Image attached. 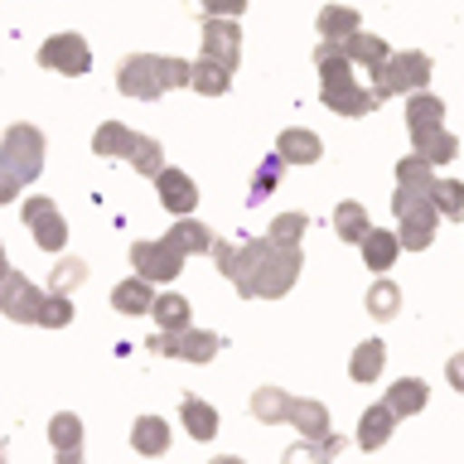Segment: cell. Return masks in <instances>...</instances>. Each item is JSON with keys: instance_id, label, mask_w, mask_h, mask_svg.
I'll use <instances>...</instances> for the list:
<instances>
[{"instance_id": "cell-1", "label": "cell", "mask_w": 464, "mask_h": 464, "mask_svg": "<svg viewBox=\"0 0 464 464\" xmlns=\"http://www.w3.org/2000/svg\"><path fill=\"white\" fill-rule=\"evenodd\" d=\"M218 271L232 281L242 300H281L290 295V285L304 271V252L300 246H281L271 237H246V242H213Z\"/></svg>"}, {"instance_id": "cell-2", "label": "cell", "mask_w": 464, "mask_h": 464, "mask_svg": "<svg viewBox=\"0 0 464 464\" xmlns=\"http://www.w3.org/2000/svg\"><path fill=\"white\" fill-rule=\"evenodd\" d=\"M188 82H194V63L169 53H130L116 68V87L136 102H160L169 87H188Z\"/></svg>"}, {"instance_id": "cell-3", "label": "cell", "mask_w": 464, "mask_h": 464, "mask_svg": "<svg viewBox=\"0 0 464 464\" xmlns=\"http://www.w3.org/2000/svg\"><path fill=\"white\" fill-rule=\"evenodd\" d=\"M44 169V130L29 121L5 126L0 140V198H14L24 184H34Z\"/></svg>"}, {"instance_id": "cell-4", "label": "cell", "mask_w": 464, "mask_h": 464, "mask_svg": "<svg viewBox=\"0 0 464 464\" xmlns=\"http://www.w3.org/2000/svg\"><path fill=\"white\" fill-rule=\"evenodd\" d=\"M426 82H430V53L401 49V53H392L387 63L372 72L368 92L377 102H387V97H401V92H426Z\"/></svg>"}, {"instance_id": "cell-5", "label": "cell", "mask_w": 464, "mask_h": 464, "mask_svg": "<svg viewBox=\"0 0 464 464\" xmlns=\"http://www.w3.org/2000/svg\"><path fill=\"white\" fill-rule=\"evenodd\" d=\"M392 213H397V223H401L397 242L406 246V252H426V246L435 242V223H440V213L430 208V198L397 188V194H392Z\"/></svg>"}, {"instance_id": "cell-6", "label": "cell", "mask_w": 464, "mask_h": 464, "mask_svg": "<svg viewBox=\"0 0 464 464\" xmlns=\"http://www.w3.org/2000/svg\"><path fill=\"white\" fill-rule=\"evenodd\" d=\"M145 348H150L155 358H184V362H213L218 348H223V339H218L213 329H155L150 339H145Z\"/></svg>"}, {"instance_id": "cell-7", "label": "cell", "mask_w": 464, "mask_h": 464, "mask_svg": "<svg viewBox=\"0 0 464 464\" xmlns=\"http://www.w3.org/2000/svg\"><path fill=\"white\" fill-rule=\"evenodd\" d=\"M44 300H49V295H39V285L29 281L24 271L0 266V314H5V319H14V324H39Z\"/></svg>"}, {"instance_id": "cell-8", "label": "cell", "mask_w": 464, "mask_h": 464, "mask_svg": "<svg viewBox=\"0 0 464 464\" xmlns=\"http://www.w3.org/2000/svg\"><path fill=\"white\" fill-rule=\"evenodd\" d=\"M24 223H29V237H34V246H44V252H63V242H68V223H63V213H58V203L53 198H24Z\"/></svg>"}, {"instance_id": "cell-9", "label": "cell", "mask_w": 464, "mask_h": 464, "mask_svg": "<svg viewBox=\"0 0 464 464\" xmlns=\"http://www.w3.org/2000/svg\"><path fill=\"white\" fill-rule=\"evenodd\" d=\"M130 266H136V276H145V281H174V276H184V252L169 237L136 242L130 246Z\"/></svg>"}, {"instance_id": "cell-10", "label": "cell", "mask_w": 464, "mask_h": 464, "mask_svg": "<svg viewBox=\"0 0 464 464\" xmlns=\"http://www.w3.org/2000/svg\"><path fill=\"white\" fill-rule=\"evenodd\" d=\"M39 68H53V72H68V78H82L92 72V49H87L82 34H53L39 44Z\"/></svg>"}, {"instance_id": "cell-11", "label": "cell", "mask_w": 464, "mask_h": 464, "mask_svg": "<svg viewBox=\"0 0 464 464\" xmlns=\"http://www.w3.org/2000/svg\"><path fill=\"white\" fill-rule=\"evenodd\" d=\"M406 130H411V145L420 155L445 130V102L435 92H411V102H406Z\"/></svg>"}, {"instance_id": "cell-12", "label": "cell", "mask_w": 464, "mask_h": 464, "mask_svg": "<svg viewBox=\"0 0 464 464\" xmlns=\"http://www.w3.org/2000/svg\"><path fill=\"white\" fill-rule=\"evenodd\" d=\"M203 58L227 72H237L242 63V29L237 20H203Z\"/></svg>"}, {"instance_id": "cell-13", "label": "cell", "mask_w": 464, "mask_h": 464, "mask_svg": "<svg viewBox=\"0 0 464 464\" xmlns=\"http://www.w3.org/2000/svg\"><path fill=\"white\" fill-rule=\"evenodd\" d=\"M155 194H160V203H165L169 213L188 218V213H194V203H198V184H194V174L165 165V169H160V179H155Z\"/></svg>"}, {"instance_id": "cell-14", "label": "cell", "mask_w": 464, "mask_h": 464, "mask_svg": "<svg viewBox=\"0 0 464 464\" xmlns=\"http://www.w3.org/2000/svg\"><path fill=\"white\" fill-rule=\"evenodd\" d=\"M334 53L343 58V63H362L368 72H377L392 58V49H387V39H377V34H368V29H358V34H348V39H339L334 44Z\"/></svg>"}, {"instance_id": "cell-15", "label": "cell", "mask_w": 464, "mask_h": 464, "mask_svg": "<svg viewBox=\"0 0 464 464\" xmlns=\"http://www.w3.org/2000/svg\"><path fill=\"white\" fill-rule=\"evenodd\" d=\"M319 102H324V107H329L334 116H372V111H377V97H372L362 82L319 87Z\"/></svg>"}, {"instance_id": "cell-16", "label": "cell", "mask_w": 464, "mask_h": 464, "mask_svg": "<svg viewBox=\"0 0 464 464\" xmlns=\"http://www.w3.org/2000/svg\"><path fill=\"white\" fill-rule=\"evenodd\" d=\"M276 155H281L285 165H314V160L324 155V140L304 126H285L281 136H276Z\"/></svg>"}, {"instance_id": "cell-17", "label": "cell", "mask_w": 464, "mask_h": 464, "mask_svg": "<svg viewBox=\"0 0 464 464\" xmlns=\"http://www.w3.org/2000/svg\"><path fill=\"white\" fill-rule=\"evenodd\" d=\"M392 430H397V416H392V406L387 401H377V406H368L362 411V420H358V450H382L387 440H392Z\"/></svg>"}, {"instance_id": "cell-18", "label": "cell", "mask_w": 464, "mask_h": 464, "mask_svg": "<svg viewBox=\"0 0 464 464\" xmlns=\"http://www.w3.org/2000/svg\"><path fill=\"white\" fill-rule=\"evenodd\" d=\"M49 445L58 450L63 464H78V455H82V420H78V411H58L49 420Z\"/></svg>"}, {"instance_id": "cell-19", "label": "cell", "mask_w": 464, "mask_h": 464, "mask_svg": "<svg viewBox=\"0 0 464 464\" xmlns=\"http://www.w3.org/2000/svg\"><path fill=\"white\" fill-rule=\"evenodd\" d=\"M136 136H140V130H130V126H121V121H102V126L92 130V155H102V160H130V150H136Z\"/></svg>"}, {"instance_id": "cell-20", "label": "cell", "mask_w": 464, "mask_h": 464, "mask_svg": "<svg viewBox=\"0 0 464 464\" xmlns=\"http://www.w3.org/2000/svg\"><path fill=\"white\" fill-rule=\"evenodd\" d=\"M155 304V281H145V276H130V281H116L111 285V310L121 314H150Z\"/></svg>"}, {"instance_id": "cell-21", "label": "cell", "mask_w": 464, "mask_h": 464, "mask_svg": "<svg viewBox=\"0 0 464 464\" xmlns=\"http://www.w3.org/2000/svg\"><path fill=\"white\" fill-rule=\"evenodd\" d=\"M358 246H362V266L368 271H392V261H397V252H401L397 232H387V227H368V237H362Z\"/></svg>"}, {"instance_id": "cell-22", "label": "cell", "mask_w": 464, "mask_h": 464, "mask_svg": "<svg viewBox=\"0 0 464 464\" xmlns=\"http://www.w3.org/2000/svg\"><path fill=\"white\" fill-rule=\"evenodd\" d=\"M130 445H136V455H145V459L165 455V450H169V426H165V416H140L136 426H130Z\"/></svg>"}, {"instance_id": "cell-23", "label": "cell", "mask_w": 464, "mask_h": 464, "mask_svg": "<svg viewBox=\"0 0 464 464\" xmlns=\"http://www.w3.org/2000/svg\"><path fill=\"white\" fill-rule=\"evenodd\" d=\"M165 237L174 242V246H179V252L184 256H198V252H213V227L208 223H198V218H179V223H174L169 232H165Z\"/></svg>"}, {"instance_id": "cell-24", "label": "cell", "mask_w": 464, "mask_h": 464, "mask_svg": "<svg viewBox=\"0 0 464 464\" xmlns=\"http://www.w3.org/2000/svg\"><path fill=\"white\" fill-rule=\"evenodd\" d=\"M285 420L304 435V440H310V435H324L329 430V406L324 401H310V397H290Z\"/></svg>"}, {"instance_id": "cell-25", "label": "cell", "mask_w": 464, "mask_h": 464, "mask_svg": "<svg viewBox=\"0 0 464 464\" xmlns=\"http://www.w3.org/2000/svg\"><path fill=\"white\" fill-rule=\"evenodd\" d=\"M314 24H319V39L324 44H339V39H348V34H358V10L353 5H324L314 14Z\"/></svg>"}, {"instance_id": "cell-26", "label": "cell", "mask_w": 464, "mask_h": 464, "mask_svg": "<svg viewBox=\"0 0 464 464\" xmlns=\"http://www.w3.org/2000/svg\"><path fill=\"white\" fill-rule=\"evenodd\" d=\"M387 406H392V416H416V411H426V382L420 377H401V382H392L387 387V397H382Z\"/></svg>"}, {"instance_id": "cell-27", "label": "cell", "mask_w": 464, "mask_h": 464, "mask_svg": "<svg viewBox=\"0 0 464 464\" xmlns=\"http://www.w3.org/2000/svg\"><path fill=\"white\" fill-rule=\"evenodd\" d=\"M382 362H387L382 339H362L353 348V358H348V377H353V382H377V377H382Z\"/></svg>"}, {"instance_id": "cell-28", "label": "cell", "mask_w": 464, "mask_h": 464, "mask_svg": "<svg viewBox=\"0 0 464 464\" xmlns=\"http://www.w3.org/2000/svg\"><path fill=\"white\" fill-rule=\"evenodd\" d=\"M368 208H362V203L358 198H343L339 203V208H334V232H339V242H362V237H368Z\"/></svg>"}, {"instance_id": "cell-29", "label": "cell", "mask_w": 464, "mask_h": 464, "mask_svg": "<svg viewBox=\"0 0 464 464\" xmlns=\"http://www.w3.org/2000/svg\"><path fill=\"white\" fill-rule=\"evenodd\" d=\"M285 411H290V392L285 387H256L252 392V416L261 420V426H281L285 420Z\"/></svg>"}, {"instance_id": "cell-30", "label": "cell", "mask_w": 464, "mask_h": 464, "mask_svg": "<svg viewBox=\"0 0 464 464\" xmlns=\"http://www.w3.org/2000/svg\"><path fill=\"white\" fill-rule=\"evenodd\" d=\"M314 68H319V87H343V82H358V78H353V63H343V58L334 53V44H324V39L314 44Z\"/></svg>"}, {"instance_id": "cell-31", "label": "cell", "mask_w": 464, "mask_h": 464, "mask_svg": "<svg viewBox=\"0 0 464 464\" xmlns=\"http://www.w3.org/2000/svg\"><path fill=\"white\" fill-rule=\"evenodd\" d=\"M179 416H184V426H188L194 440H213V435H218V411L203 397H184L179 401Z\"/></svg>"}, {"instance_id": "cell-32", "label": "cell", "mask_w": 464, "mask_h": 464, "mask_svg": "<svg viewBox=\"0 0 464 464\" xmlns=\"http://www.w3.org/2000/svg\"><path fill=\"white\" fill-rule=\"evenodd\" d=\"M430 184H435V165H426L420 155L397 160V188H406V194H420V198H426V194H430Z\"/></svg>"}, {"instance_id": "cell-33", "label": "cell", "mask_w": 464, "mask_h": 464, "mask_svg": "<svg viewBox=\"0 0 464 464\" xmlns=\"http://www.w3.org/2000/svg\"><path fill=\"white\" fill-rule=\"evenodd\" d=\"M281 169H285V160L281 155H266V160H261V165H256V174H252V184H246V203H252V208H261V203H266V194H271V188L276 184H281Z\"/></svg>"}, {"instance_id": "cell-34", "label": "cell", "mask_w": 464, "mask_h": 464, "mask_svg": "<svg viewBox=\"0 0 464 464\" xmlns=\"http://www.w3.org/2000/svg\"><path fill=\"white\" fill-rule=\"evenodd\" d=\"M339 450H343V435H334V430L310 435V440L300 435V445H290V450H285V459H290V464H295V459H310V464H314V459H334Z\"/></svg>"}, {"instance_id": "cell-35", "label": "cell", "mask_w": 464, "mask_h": 464, "mask_svg": "<svg viewBox=\"0 0 464 464\" xmlns=\"http://www.w3.org/2000/svg\"><path fill=\"white\" fill-rule=\"evenodd\" d=\"M188 87L203 92V97H227L232 92V72L208 63V58H194V82H188Z\"/></svg>"}, {"instance_id": "cell-36", "label": "cell", "mask_w": 464, "mask_h": 464, "mask_svg": "<svg viewBox=\"0 0 464 464\" xmlns=\"http://www.w3.org/2000/svg\"><path fill=\"white\" fill-rule=\"evenodd\" d=\"M130 169L145 174V179H160V169H165V145L155 136H136V150H130Z\"/></svg>"}, {"instance_id": "cell-37", "label": "cell", "mask_w": 464, "mask_h": 464, "mask_svg": "<svg viewBox=\"0 0 464 464\" xmlns=\"http://www.w3.org/2000/svg\"><path fill=\"white\" fill-rule=\"evenodd\" d=\"M397 310H401V290L392 285L387 276H377V281L368 285V314H372V319H382V324H387V319L397 314Z\"/></svg>"}, {"instance_id": "cell-38", "label": "cell", "mask_w": 464, "mask_h": 464, "mask_svg": "<svg viewBox=\"0 0 464 464\" xmlns=\"http://www.w3.org/2000/svg\"><path fill=\"white\" fill-rule=\"evenodd\" d=\"M150 314H155V329H188V300L184 295H155L150 304Z\"/></svg>"}, {"instance_id": "cell-39", "label": "cell", "mask_w": 464, "mask_h": 464, "mask_svg": "<svg viewBox=\"0 0 464 464\" xmlns=\"http://www.w3.org/2000/svg\"><path fill=\"white\" fill-rule=\"evenodd\" d=\"M426 198H430V208L440 213V218H464V184H455V179H435Z\"/></svg>"}, {"instance_id": "cell-40", "label": "cell", "mask_w": 464, "mask_h": 464, "mask_svg": "<svg viewBox=\"0 0 464 464\" xmlns=\"http://www.w3.org/2000/svg\"><path fill=\"white\" fill-rule=\"evenodd\" d=\"M87 281V261L82 256H63L53 266V276H49V295H68L72 285H82Z\"/></svg>"}, {"instance_id": "cell-41", "label": "cell", "mask_w": 464, "mask_h": 464, "mask_svg": "<svg viewBox=\"0 0 464 464\" xmlns=\"http://www.w3.org/2000/svg\"><path fill=\"white\" fill-rule=\"evenodd\" d=\"M304 232H310V218H304V213H281V218H271V232H266V237L281 242V246H300Z\"/></svg>"}, {"instance_id": "cell-42", "label": "cell", "mask_w": 464, "mask_h": 464, "mask_svg": "<svg viewBox=\"0 0 464 464\" xmlns=\"http://www.w3.org/2000/svg\"><path fill=\"white\" fill-rule=\"evenodd\" d=\"M420 160H426V165H450V160H459V136L455 130H440V136L420 150Z\"/></svg>"}, {"instance_id": "cell-43", "label": "cell", "mask_w": 464, "mask_h": 464, "mask_svg": "<svg viewBox=\"0 0 464 464\" xmlns=\"http://www.w3.org/2000/svg\"><path fill=\"white\" fill-rule=\"evenodd\" d=\"M68 324H72L68 295H49L44 300V314H39V329H68Z\"/></svg>"}, {"instance_id": "cell-44", "label": "cell", "mask_w": 464, "mask_h": 464, "mask_svg": "<svg viewBox=\"0 0 464 464\" xmlns=\"http://www.w3.org/2000/svg\"><path fill=\"white\" fill-rule=\"evenodd\" d=\"M242 10V0H213V5H198V20H237Z\"/></svg>"}]
</instances>
